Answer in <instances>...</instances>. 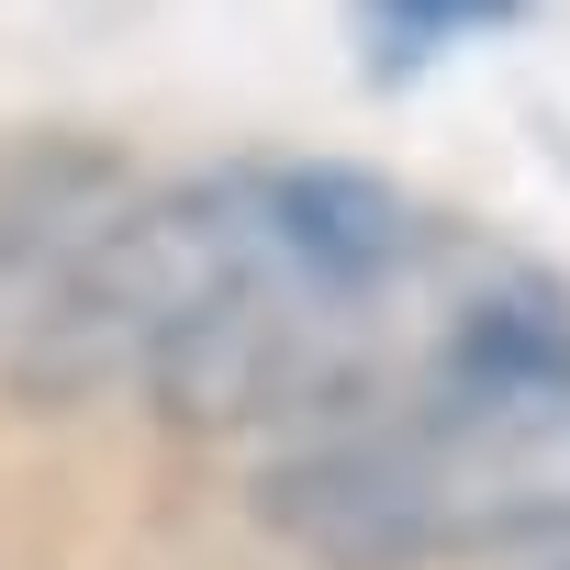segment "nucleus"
I'll return each instance as SVG.
<instances>
[{"mask_svg":"<svg viewBox=\"0 0 570 570\" xmlns=\"http://www.w3.org/2000/svg\"><path fill=\"white\" fill-rule=\"evenodd\" d=\"M257 525L314 570L570 559V347L268 448Z\"/></svg>","mask_w":570,"mask_h":570,"instance_id":"nucleus-1","label":"nucleus"},{"mask_svg":"<svg viewBox=\"0 0 570 570\" xmlns=\"http://www.w3.org/2000/svg\"><path fill=\"white\" fill-rule=\"evenodd\" d=\"M135 202V179L90 146L68 157H23V168H0V358L23 347V325L57 303V279L90 257V235Z\"/></svg>","mask_w":570,"mask_h":570,"instance_id":"nucleus-2","label":"nucleus"},{"mask_svg":"<svg viewBox=\"0 0 570 570\" xmlns=\"http://www.w3.org/2000/svg\"><path fill=\"white\" fill-rule=\"evenodd\" d=\"M392 12H403L414 35H436V23H481V12H503V0H392Z\"/></svg>","mask_w":570,"mask_h":570,"instance_id":"nucleus-3","label":"nucleus"}]
</instances>
